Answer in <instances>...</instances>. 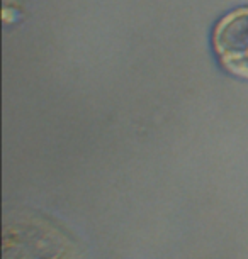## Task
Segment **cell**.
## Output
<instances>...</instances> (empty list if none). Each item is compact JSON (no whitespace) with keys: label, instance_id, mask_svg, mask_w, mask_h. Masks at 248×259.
Here are the masks:
<instances>
[{"label":"cell","instance_id":"1","mask_svg":"<svg viewBox=\"0 0 248 259\" xmlns=\"http://www.w3.org/2000/svg\"><path fill=\"white\" fill-rule=\"evenodd\" d=\"M211 42L223 70L248 80V7L225 14L212 29Z\"/></svg>","mask_w":248,"mask_h":259}]
</instances>
